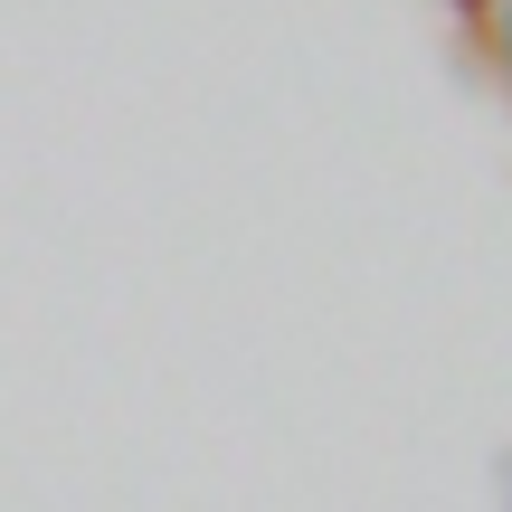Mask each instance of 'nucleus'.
<instances>
[{"label":"nucleus","instance_id":"obj_1","mask_svg":"<svg viewBox=\"0 0 512 512\" xmlns=\"http://www.w3.org/2000/svg\"><path fill=\"white\" fill-rule=\"evenodd\" d=\"M494 29H503V67H512V0H494Z\"/></svg>","mask_w":512,"mask_h":512}]
</instances>
